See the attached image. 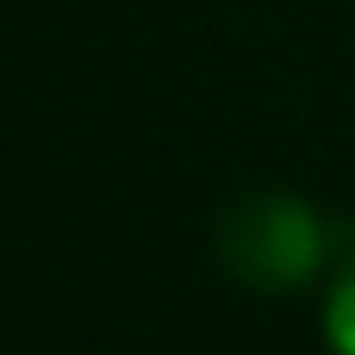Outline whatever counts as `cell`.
<instances>
[{
    "instance_id": "cell-2",
    "label": "cell",
    "mask_w": 355,
    "mask_h": 355,
    "mask_svg": "<svg viewBox=\"0 0 355 355\" xmlns=\"http://www.w3.org/2000/svg\"><path fill=\"white\" fill-rule=\"evenodd\" d=\"M324 343L331 355H355V250L337 262V281L324 293Z\"/></svg>"
},
{
    "instance_id": "cell-1",
    "label": "cell",
    "mask_w": 355,
    "mask_h": 355,
    "mask_svg": "<svg viewBox=\"0 0 355 355\" xmlns=\"http://www.w3.org/2000/svg\"><path fill=\"white\" fill-rule=\"evenodd\" d=\"M331 243H343V237L306 200H287V193H262V200L225 212V225H218V262L262 293L306 287L331 262Z\"/></svg>"
}]
</instances>
